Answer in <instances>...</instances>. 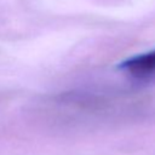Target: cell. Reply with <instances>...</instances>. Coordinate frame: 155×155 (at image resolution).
Masks as SVG:
<instances>
[{
  "label": "cell",
  "mask_w": 155,
  "mask_h": 155,
  "mask_svg": "<svg viewBox=\"0 0 155 155\" xmlns=\"http://www.w3.org/2000/svg\"><path fill=\"white\" fill-rule=\"evenodd\" d=\"M122 68L134 76H148L155 73V51L132 57L122 63Z\"/></svg>",
  "instance_id": "1"
}]
</instances>
